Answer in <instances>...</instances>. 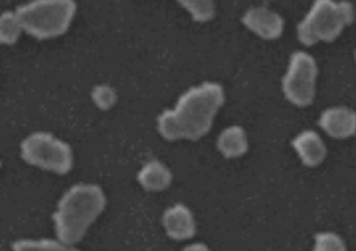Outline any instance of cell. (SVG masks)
Here are the masks:
<instances>
[{
	"label": "cell",
	"instance_id": "6",
	"mask_svg": "<svg viewBox=\"0 0 356 251\" xmlns=\"http://www.w3.org/2000/svg\"><path fill=\"white\" fill-rule=\"evenodd\" d=\"M317 74V62L310 53L296 51L290 58L287 73L282 77L284 96L297 107L310 105L316 96Z\"/></svg>",
	"mask_w": 356,
	"mask_h": 251
},
{
	"label": "cell",
	"instance_id": "19",
	"mask_svg": "<svg viewBox=\"0 0 356 251\" xmlns=\"http://www.w3.org/2000/svg\"><path fill=\"white\" fill-rule=\"evenodd\" d=\"M355 61H356V51H355Z\"/></svg>",
	"mask_w": 356,
	"mask_h": 251
},
{
	"label": "cell",
	"instance_id": "8",
	"mask_svg": "<svg viewBox=\"0 0 356 251\" xmlns=\"http://www.w3.org/2000/svg\"><path fill=\"white\" fill-rule=\"evenodd\" d=\"M318 125L333 139H349L356 135V112L349 107H330L318 119Z\"/></svg>",
	"mask_w": 356,
	"mask_h": 251
},
{
	"label": "cell",
	"instance_id": "17",
	"mask_svg": "<svg viewBox=\"0 0 356 251\" xmlns=\"http://www.w3.org/2000/svg\"><path fill=\"white\" fill-rule=\"evenodd\" d=\"M92 100L100 110H111L118 101L116 89L108 84L95 85L92 89Z\"/></svg>",
	"mask_w": 356,
	"mask_h": 251
},
{
	"label": "cell",
	"instance_id": "16",
	"mask_svg": "<svg viewBox=\"0 0 356 251\" xmlns=\"http://www.w3.org/2000/svg\"><path fill=\"white\" fill-rule=\"evenodd\" d=\"M314 248L313 251H348V247L341 236L336 232L325 231L318 232L314 237Z\"/></svg>",
	"mask_w": 356,
	"mask_h": 251
},
{
	"label": "cell",
	"instance_id": "1",
	"mask_svg": "<svg viewBox=\"0 0 356 251\" xmlns=\"http://www.w3.org/2000/svg\"><path fill=\"white\" fill-rule=\"evenodd\" d=\"M225 89L219 83L206 81L188 88L171 110L156 119V129L165 140H199L206 136L225 103Z\"/></svg>",
	"mask_w": 356,
	"mask_h": 251
},
{
	"label": "cell",
	"instance_id": "18",
	"mask_svg": "<svg viewBox=\"0 0 356 251\" xmlns=\"http://www.w3.org/2000/svg\"><path fill=\"white\" fill-rule=\"evenodd\" d=\"M183 251H210V248L203 243H193L183 248Z\"/></svg>",
	"mask_w": 356,
	"mask_h": 251
},
{
	"label": "cell",
	"instance_id": "20",
	"mask_svg": "<svg viewBox=\"0 0 356 251\" xmlns=\"http://www.w3.org/2000/svg\"><path fill=\"white\" fill-rule=\"evenodd\" d=\"M0 166H2V164H0Z\"/></svg>",
	"mask_w": 356,
	"mask_h": 251
},
{
	"label": "cell",
	"instance_id": "7",
	"mask_svg": "<svg viewBox=\"0 0 356 251\" xmlns=\"http://www.w3.org/2000/svg\"><path fill=\"white\" fill-rule=\"evenodd\" d=\"M242 24L262 40H278L284 32V19L277 12L265 8H249L242 16Z\"/></svg>",
	"mask_w": 356,
	"mask_h": 251
},
{
	"label": "cell",
	"instance_id": "10",
	"mask_svg": "<svg viewBox=\"0 0 356 251\" xmlns=\"http://www.w3.org/2000/svg\"><path fill=\"white\" fill-rule=\"evenodd\" d=\"M293 148L301 162L309 168L318 166L326 159V145L323 139L313 130L298 133L293 140Z\"/></svg>",
	"mask_w": 356,
	"mask_h": 251
},
{
	"label": "cell",
	"instance_id": "2",
	"mask_svg": "<svg viewBox=\"0 0 356 251\" xmlns=\"http://www.w3.org/2000/svg\"><path fill=\"white\" fill-rule=\"evenodd\" d=\"M106 202L104 191L96 184L80 182L68 188L52 214L57 239L76 245L100 217Z\"/></svg>",
	"mask_w": 356,
	"mask_h": 251
},
{
	"label": "cell",
	"instance_id": "9",
	"mask_svg": "<svg viewBox=\"0 0 356 251\" xmlns=\"http://www.w3.org/2000/svg\"><path fill=\"white\" fill-rule=\"evenodd\" d=\"M163 227L167 236L175 241L190 240L195 236L194 214L184 204H174L163 215Z\"/></svg>",
	"mask_w": 356,
	"mask_h": 251
},
{
	"label": "cell",
	"instance_id": "4",
	"mask_svg": "<svg viewBox=\"0 0 356 251\" xmlns=\"http://www.w3.org/2000/svg\"><path fill=\"white\" fill-rule=\"evenodd\" d=\"M355 19L350 2L316 0L309 13L297 25V38L306 46L317 42H333Z\"/></svg>",
	"mask_w": 356,
	"mask_h": 251
},
{
	"label": "cell",
	"instance_id": "5",
	"mask_svg": "<svg viewBox=\"0 0 356 251\" xmlns=\"http://www.w3.org/2000/svg\"><path fill=\"white\" fill-rule=\"evenodd\" d=\"M21 157L31 166L65 175L74 165V153L63 139L48 132H33L21 143Z\"/></svg>",
	"mask_w": 356,
	"mask_h": 251
},
{
	"label": "cell",
	"instance_id": "13",
	"mask_svg": "<svg viewBox=\"0 0 356 251\" xmlns=\"http://www.w3.org/2000/svg\"><path fill=\"white\" fill-rule=\"evenodd\" d=\"M12 251H80L58 239H22L12 244Z\"/></svg>",
	"mask_w": 356,
	"mask_h": 251
},
{
	"label": "cell",
	"instance_id": "14",
	"mask_svg": "<svg viewBox=\"0 0 356 251\" xmlns=\"http://www.w3.org/2000/svg\"><path fill=\"white\" fill-rule=\"evenodd\" d=\"M24 29L15 10H8L0 13V44L15 45L21 38Z\"/></svg>",
	"mask_w": 356,
	"mask_h": 251
},
{
	"label": "cell",
	"instance_id": "12",
	"mask_svg": "<svg viewBox=\"0 0 356 251\" xmlns=\"http://www.w3.org/2000/svg\"><path fill=\"white\" fill-rule=\"evenodd\" d=\"M218 149L226 159L243 156L248 152V137L243 128L238 124L229 125L218 137Z\"/></svg>",
	"mask_w": 356,
	"mask_h": 251
},
{
	"label": "cell",
	"instance_id": "3",
	"mask_svg": "<svg viewBox=\"0 0 356 251\" xmlns=\"http://www.w3.org/2000/svg\"><path fill=\"white\" fill-rule=\"evenodd\" d=\"M25 33L37 40L64 35L73 24L77 5L73 0H32L15 9Z\"/></svg>",
	"mask_w": 356,
	"mask_h": 251
},
{
	"label": "cell",
	"instance_id": "11",
	"mask_svg": "<svg viewBox=\"0 0 356 251\" xmlns=\"http://www.w3.org/2000/svg\"><path fill=\"white\" fill-rule=\"evenodd\" d=\"M138 182L147 191L159 192L171 185L172 173L167 165L159 162L158 159H152L138 172Z\"/></svg>",
	"mask_w": 356,
	"mask_h": 251
},
{
	"label": "cell",
	"instance_id": "15",
	"mask_svg": "<svg viewBox=\"0 0 356 251\" xmlns=\"http://www.w3.org/2000/svg\"><path fill=\"white\" fill-rule=\"evenodd\" d=\"M180 5L190 12L195 22H209L216 13L215 3L209 0H183Z\"/></svg>",
	"mask_w": 356,
	"mask_h": 251
}]
</instances>
